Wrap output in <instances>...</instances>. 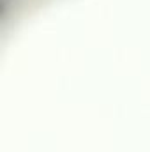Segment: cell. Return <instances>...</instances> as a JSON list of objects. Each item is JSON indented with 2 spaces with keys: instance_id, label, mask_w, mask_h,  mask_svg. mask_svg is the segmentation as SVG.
<instances>
[]
</instances>
